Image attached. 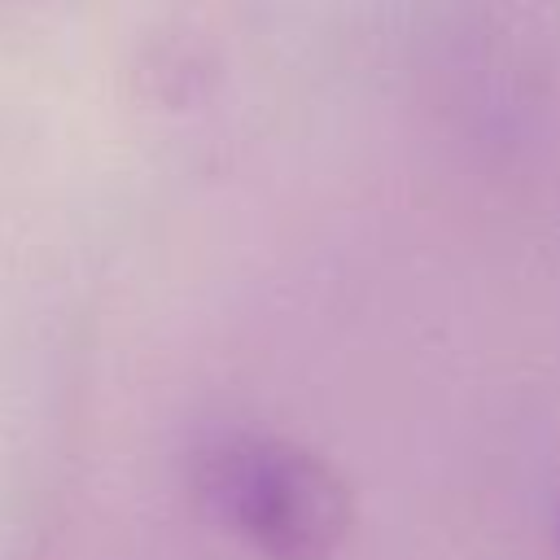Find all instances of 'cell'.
I'll list each match as a JSON object with an SVG mask.
<instances>
[{"label":"cell","mask_w":560,"mask_h":560,"mask_svg":"<svg viewBox=\"0 0 560 560\" xmlns=\"http://www.w3.org/2000/svg\"><path fill=\"white\" fill-rule=\"evenodd\" d=\"M197 499L267 560H328L350 529L341 477L311 451L249 429H219L192 451Z\"/></svg>","instance_id":"1"},{"label":"cell","mask_w":560,"mask_h":560,"mask_svg":"<svg viewBox=\"0 0 560 560\" xmlns=\"http://www.w3.org/2000/svg\"><path fill=\"white\" fill-rule=\"evenodd\" d=\"M556 534H560V512H556Z\"/></svg>","instance_id":"2"}]
</instances>
